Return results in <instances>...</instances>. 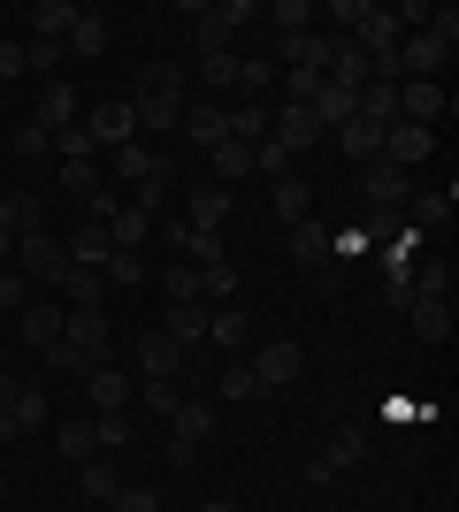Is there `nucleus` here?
Segmentation results:
<instances>
[{"instance_id":"ddd939ff","label":"nucleus","mask_w":459,"mask_h":512,"mask_svg":"<svg viewBox=\"0 0 459 512\" xmlns=\"http://www.w3.org/2000/svg\"><path fill=\"white\" fill-rule=\"evenodd\" d=\"M85 138H92V146H115V153H123V146L138 138V115H131V100H100V107L85 115Z\"/></svg>"},{"instance_id":"39448f33","label":"nucleus","mask_w":459,"mask_h":512,"mask_svg":"<svg viewBox=\"0 0 459 512\" xmlns=\"http://www.w3.org/2000/svg\"><path fill=\"white\" fill-rule=\"evenodd\" d=\"M245 367H253V383H261V390H284V383H299L306 344L299 337H261L253 352H245Z\"/></svg>"},{"instance_id":"a211bd4d","label":"nucleus","mask_w":459,"mask_h":512,"mask_svg":"<svg viewBox=\"0 0 459 512\" xmlns=\"http://www.w3.org/2000/svg\"><path fill=\"white\" fill-rule=\"evenodd\" d=\"M437 153V130H421V123H391L383 130V161H398V169H421Z\"/></svg>"},{"instance_id":"09e8293b","label":"nucleus","mask_w":459,"mask_h":512,"mask_svg":"<svg viewBox=\"0 0 459 512\" xmlns=\"http://www.w3.org/2000/svg\"><path fill=\"white\" fill-rule=\"evenodd\" d=\"M161 291H169V306H207V299H199V268H169Z\"/></svg>"},{"instance_id":"7ed1b4c3","label":"nucleus","mask_w":459,"mask_h":512,"mask_svg":"<svg viewBox=\"0 0 459 512\" xmlns=\"http://www.w3.org/2000/svg\"><path fill=\"white\" fill-rule=\"evenodd\" d=\"M261 23V8L253 0H199L192 8V39H199V54H238V39Z\"/></svg>"},{"instance_id":"37998d69","label":"nucleus","mask_w":459,"mask_h":512,"mask_svg":"<svg viewBox=\"0 0 459 512\" xmlns=\"http://www.w3.org/2000/svg\"><path fill=\"white\" fill-rule=\"evenodd\" d=\"M199 299L207 306H238V268L222 260V268H199Z\"/></svg>"},{"instance_id":"a878e982","label":"nucleus","mask_w":459,"mask_h":512,"mask_svg":"<svg viewBox=\"0 0 459 512\" xmlns=\"http://www.w3.org/2000/svg\"><path fill=\"white\" fill-rule=\"evenodd\" d=\"M268 207L284 214V222H306V214H314V184H306L299 169H291V176H276V184H268Z\"/></svg>"},{"instance_id":"bb28decb","label":"nucleus","mask_w":459,"mask_h":512,"mask_svg":"<svg viewBox=\"0 0 459 512\" xmlns=\"http://www.w3.org/2000/svg\"><path fill=\"white\" fill-rule=\"evenodd\" d=\"M291 260H299V268H314V276L329 268V230L314 222V214H306V222H291Z\"/></svg>"},{"instance_id":"5fc2aeb1","label":"nucleus","mask_w":459,"mask_h":512,"mask_svg":"<svg viewBox=\"0 0 459 512\" xmlns=\"http://www.w3.org/2000/svg\"><path fill=\"white\" fill-rule=\"evenodd\" d=\"M222 398H261V383H253V367H245V360H230V367H222Z\"/></svg>"},{"instance_id":"3c124183","label":"nucleus","mask_w":459,"mask_h":512,"mask_svg":"<svg viewBox=\"0 0 459 512\" xmlns=\"http://www.w3.org/2000/svg\"><path fill=\"white\" fill-rule=\"evenodd\" d=\"M108 512H161V490H153V482H123Z\"/></svg>"},{"instance_id":"b1692460","label":"nucleus","mask_w":459,"mask_h":512,"mask_svg":"<svg viewBox=\"0 0 459 512\" xmlns=\"http://www.w3.org/2000/svg\"><path fill=\"white\" fill-rule=\"evenodd\" d=\"M329 138H337V153H345V161H360V169H368V161H383V130L360 123V115H352V123H337Z\"/></svg>"},{"instance_id":"6e6d98bb","label":"nucleus","mask_w":459,"mask_h":512,"mask_svg":"<svg viewBox=\"0 0 459 512\" xmlns=\"http://www.w3.org/2000/svg\"><path fill=\"white\" fill-rule=\"evenodd\" d=\"M16 153H23V161H39V153H54V138H46L39 123H16Z\"/></svg>"},{"instance_id":"dca6fc26","label":"nucleus","mask_w":459,"mask_h":512,"mask_svg":"<svg viewBox=\"0 0 459 512\" xmlns=\"http://www.w3.org/2000/svg\"><path fill=\"white\" fill-rule=\"evenodd\" d=\"M138 375H146V383H184V352H176L161 329H138Z\"/></svg>"},{"instance_id":"20e7f679","label":"nucleus","mask_w":459,"mask_h":512,"mask_svg":"<svg viewBox=\"0 0 459 512\" xmlns=\"http://www.w3.org/2000/svg\"><path fill=\"white\" fill-rule=\"evenodd\" d=\"M62 314H69V306H62ZM62 344L77 352V367H108V360H115V321H108V306L69 314V321H62Z\"/></svg>"},{"instance_id":"58836bf2","label":"nucleus","mask_w":459,"mask_h":512,"mask_svg":"<svg viewBox=\"0 0 459 512\" xmlns=\"http://www.w3.org/2000/svg\"><path fill=\"white\" fill-rule=\"evenodd\" d=\"M8 421H16L23 436H31V428H54V406H46V390L23 383V390H16V406H8Z\"/></svg>"},{"instance_id":"de8ad7c7","label":"nucleus","mask_w":459,"mask_h":512,"mask_svg":"<svg viewBox=\"0 0 459 512\" xmlns=\"http://www.w3.org/2000/svg\"><path fill=\"white\" fill-rule=\"evenodd\" d=\"M184 390H192V383H146V390H138V406H146V413H161V421H169V413L184 406Z\"/></svg>"},{"instance_id":"473e14b6","label":"nucleus","mask_w":459,"mask_h":512,"mask_svg":"<svg viewBox=\"0 0 459 512\" xmlns=\"http://www.w3.org/2000/svg\"><path fill=\"white\" fill-rule=\"evenodd\" d=\"M268 39H299V31H314V8L306 0H276V8H261Z\"/></svg>"},{"instance_id":"79ce46f5","label":"nucleus","mask_w":459,"mask_h":512,"mask_svg":"<svg viewBox=\"0 0 459 512\" xmlns=\"http://www.w3.org/2000/svg\"><path fill=\"white\" fill-rule=\"evenodd\" d=\"M406 207H414V230H421V237L452 222V192H414V199H406Z\"/></svg>"},{"instance_id":"0eeeda50","label":"nucleus","mask_w":459,"mask_h":512,"mask_svg":"<svg viewBox=\"0 0 459 512\" xmlns=\"http://www.w3.org/2000/svg\"><path fill=\"white\" fill-rule=\"evenodd\" d=\"M23 283H62L69 276V253H62V237L54 230H31V237H16V260H8Z\"/></svg>"},{"instance_id":"052dcab7","label":"nucleus","mask_w":459,"mask_h":512,"mask_svg":"<svg viewBox=\"0 0 459 512\" xmlns=\"http://www.w3.org/2000/svg\"><path fill=\"white\" fill-rule=\"evenodd\" d=\"M199 512H238V505H230V497H215V505H199Z\"/></svg>"},{"instance_id":"4be33fe9","label":"nucleus","mask_w":459,"mask_h":512,"mask_svg":"<svg viewBox=\"0 0 459 512\" xmlns=\"http://www.w3.org/2000/svg\"><path fill=\"white\" fill-rule=\"evenodd\" d=\"M161 337H169L176 352L192 360L199 344H207V306H169V314H161Z\"/></svg>"},{"instance_id":"c03bdc74","label":"nucleus","mask_w":459,"mask_h":512,"mask_svg":"<svg viewBox=\"0 0 459 512\" xmlns=\"http://www.w3.org/2000/svg\"><path fill=\"white\" fill-rule=\"evenodd\" d=\"M184 253H192V268H222L230 245H222V230H184Z\"/></svg>"},{"instance_id":"c85d7f7f","label":"nucleus","mask_w":459,"mask_h":512,"mask_svg":"<svg viewBox=\"0 0 459 512\" xmlns=\"http://www.w3.org/2000/svg\"><path fill=\"white\" fill-rule=\"evenodd\" d=\"M222 115H230V138H238V146H261L268 138V100H222Z\"/></svg>"},{"instance_id":"49530a36","label":"nucleus","mask_w":459,"mask_h":512,"mask_svg":"<svg viewBox=\"0 0 459 512\" xmlns=\"http://www.w3.org/2000/svg\"><path fill=\"white\" fill-rule=\"evenodd\" d=\"M138 276H146L138 253H108V260H100V283H108V291H138Z\"/></svg>"},{"instance_id":"c756f323","label":"nucleus","mask_w":459,"mask_h":512,"mask_svg":"<svg viewBox=\"0 0 459 512\" xmlns=\"http://www.w3.org/2000/svg\"><path fill=\"white\" fill-rule=\"evenodd\" d=\"M406 321H414L421 344H444V337H452V299H414V306H406Z\"/></svg>"},{"instance_id":"864d4df0","label":"nucleus","mask_w":459,"mask_h":512,"mask_svg":"<svg viewBox=\"0 0 459 512\" xmlns=\"http://www.w3.org/2000/svg\"><path fill=\"white\" fill-rule=\"evenodd\" d=\"M23 306H31V283H23L16 268H0V321H8V314H23Z\"/></svg>"},{"instance_id":"6e6552de","label":"nucleus","mask_w":459,"mask_h":512,"mask_svg":"<svg viewBox=\"0 0 459 512\" xmlns=\"http://www.w3.org/2000/svg\"><path fill=\"white\" fill-rule=\"evenodd\" d=\"M215 436V406L207 398H184V406L169 413V467H192V444H207Z\"/></svg>"},{"instance_id":"e2e57ef3","label":"nucleus","mask_w":459,"mask_h":512,"mask_svg":"<svg viewBox=\"0 0 459 512\" xmlns=\"http://www.w3.org/2000/svg\"><path fill=\"white\" fill-rule=\"evenodd\" d=\"M0 497H8V474H0Z\"/></svg>"},{"instance_id":"f03ea898","label":"nucleus","mask_w":459,"mask_h":512,"mask_svg":"<svg viewBox=\"0 0 459 512\" xmlns=\"http://www.w3.org/2000/svg\"><path fill=\"white\" fill-rule=\"evenodd\" d=\"M452 54H459V8H437L429 31H406V39H398V85H406V77H444Z\"/></svg>"},{"instance_id":"603ef678","label":"nucleus","mask_w":459,"mask_h":512,"mask_svg":"<svg viewBox=\"0 0 459 512\" xmlns=\"http://www.w3.org/2000/svg\"><path fill=\"white\" fill-rule=\"evenodd\" d=\"M23 62L39 69V77H54V69L69 62V46H54V39H23Z\"/></svg>"},{"instance_id":"412c9836","label":"nucleus","mask_w":459,"mask_h":512,"mask_svg":"<svg viewBox=\"0 0 459 512\" xmlns=\"http://www.w3.org/2000/svg\"><path fill=\"white\" fill-rule=\"evenodd\" d=\"M62 253H69V268H100V260L115 253V237H108V222H77V230L62 237Z\"/></svg>"},{"instance_id":"2eb2a0df","label":"nucleus","mask_w":459,"mask_h":512,"mask_svg":"<svg viewBox=\"0 0 459 512\" xmlns=\"http://www.w3.org/2000/svg\"><path fill=\"white\" fill-rule=\"evenodd\" d=\"M184 146H199V153H215L222 138H230V115H222V100H184Z\"/></svg>"},{"instance_id":"72a5a7b5","label":"nucleus","mask_w":459,"mask_h":512,"mask_svg":"<svg viewBox=\"0 0 459 512\" xmlns=\"http://www.w3.org/2000/svg\"><path fill=\"white\" fill-rule=\"evenodd\" d=\"M62 192H69V199L108 192V176H100V161H92V153H69V161H62Z\"/></svg>"},{"instance_id":"f257e3e1","label":"nucleus","mask_w":459,"mask_h":512,"mask_svg":"<svg viewBox=\"0 0 459 512\" xmlns=\"http://www.w3.org/2000/svg\"><path fill=\"white\" fill-rule=\"evenodd\" d=\"M184 100H192V85H184V69H176V62H146V69H138V100H131L138 130L169 138V130L184 123Z\"/></svg>"},{"instance_id":"f8f14e48","label":"nucleus","mask_w":459,"mask_h":512,"mask_svg":"<svg viewBox=\"0 0 459 512\" xmlns=\"http://www.w3.org/2000/svg\"><path fill=\"white\" fill-rule=\"evenodd\" d=\"M268 138H276V146H291V153H306V146H322L329 130H322V115H314V107H268Z\"/></svg>"},{"instance_id":"ea45409f","label":"nucleus","mask_w":459,"mask_h":512,"mask_svg":"<svg viewBox=\"0 0 459 512\" xmlns=\"http://www.w3.org/2000/svg\"><path fill=\"white\" fill-rule=\"evenodd\" d=\"M131 436H138L131 413H92V444L100 451H131Z\"/></svg>"},{"instance_id":"13d9d810","label":"nucleus","mask_w":459,"mask_h":512,"mask_svg":"<svg viewBox=\"0 0 459 512\" xmlns=\"http://www.w3.org/2000/svg\"><path fill=\"white\" fill-rule=\"evenodd\" d=\"M0 77H31V62H23V39H0Z\"/></svg>"},{"instance_id":"6ab92c4d","label":"nucleus","mask_w":459,"mask_h":512,"mask_svg":"<svg viewBox=\"0 0 459 512\" xmlns=\"http://www.w3.org/2000/svg\"><path fill=\"white\" fill-rule=\"evenodd\" d=\"M131 474H123V459L115 451H100V459H85L77 467V490H85V505H115V490H123Z\"/></svg>"},{"instance_id":"bf43d9fd","label":"nucleus","mask_w":459,"mask_h":512,"mask_svg":"<svg viewBox=\"0 0 459 512\" xmlns=\"http://www.w3.org/2000/svg\"><path fill=\"white\" fill-rule=\"evenodd\" d=\"M16 390H23V383H16V375H0V413L16 406Z\"/></svg>"},{"instance_id":"a18cd8bd","label":"nucleus","mask_w":459,"mask_h":512,"mask_svg":"<svg viewBox=\"0 0 459 512\" xmlns=\"http://www.w3.org/2000/svg\"><path fill=\"white\" fill-rule=\"evenodd\" d=\"M406 283H414V299H452V268H444V260H421Z\"/></svg>"},{"instance_id":"a19ab883","label":"nucleus","mask_w":459,"mask_h":512,"mask_svg":"<svg viewBox=\"0 0 459 512\" xmlns=\"http://www.w3.org/2000/svg\"><path fill=\"white\" fill-rule=\"evenodd\" d=\"M360 123L391 130L398 123V85H368V92H360Z\"/></svg>"},{"instance_id":"393cba45","label":"nucleus","mask_w":459,"mask_h":512,"mask_svg":"<svg viewBox=\"0 0 459 512\" xmlns=\"http://www.w3.org/2000/svg\"><path fill=\"white\" fill-rule=\"evenodd\" d=\"M184 230H222V222H230V192H222V184H192V199H184Z\"/></svg>"},{"instance_id":"9b49d317","label":"nucleus","mask_w":459,"mask_h":512,"mask_svg":"<svg viewBox=\"0 0 459 512\" xmlns=\"http://www.w3.org/2000/svg\"><path fill=\"white\" fill-rule=\"evenodd\" d=\"M360 192H368V207H406L421 184H414V169H398V161H368V169H360Z\"/></svg>"},{"instance_id":"f704fd0d","label":"nucleus","mask_w":459,"mask_h":512,"mask_svg":"<svg viewBox=\"0 0 459 512\" xmlns=\"http://www.w3.org/2000/svg\"><path fill=\"white\" fill-rule=\"evenodd\" d=\"M23 23H31V39H54V46H62V39H69V23H77V8H69V0H39Z\"/></svg>"},{"instance_id":"8fccbe9b","label":"nucleus","mask_w":459,"mask_h":512,"mask_svg":"<svg viewBox=\"0 0 459 512\" xmlns=\"http://www.w3.org/2000/svg\"><path fill=\"white\" fill-rule=\"evenodd\" d=\"M360 16H368V0H329V8H322V23H337L329 39H352V31H360Z\"/></svg>"},{"instance_id":"aec40b11","label":"nucleus","mask_w":459,"mask_h":512,"mask_svg":"<svg viewBox=\"0 0 459 512\" xmlns=\"http://www.w3.org/2000/svg\"><path fill=\"white\" fill-rule=\"evenodd\" d=\"M31 123H39L46 138H62L69 123H85V115H77V92H69V85H39V100H31Z\"/></svg>"},{"instance_id":"680f3d73","label":"nucleus","mask_w":459,"mask_h":512,"mask_svg":"<svg viewBox=\"0 0 459 512\" xmlns=\"http://www.w3.org/2000/svg\"><path fill=\"white\" fill-rule=\"evenodd\" d=\"M77 512H108V505H77Z\"/></svg>"},{"instance_id":"cd10ccee","label":"nucleus","mask_w":459,"mask_h":512,"mask_svg":"<svg viewBox=\"0 0 459 512\" xmlns=\"http://www.w3.org/2000/svg\"><path fill=\"white\" fill-rule=\"evenodd\" d=\"M62 306H69V314L108 306V283H100V268H69V276H62Z\"/></svg>"},{"instance_id":"4d7b16f0","label":"nucleus","mask_w":459,"mask_h":512,"mask_svg":"<svg viewBox=\"0 0 459 512\" xmlns=\"http://www.w3.org/2000/svg\"><path fill=\"white\" fill-rule=\"evenodd\" d=\"M39 360H46V367H54V375H85V367H77V352H69V344H62V337H54V344H46V352H39Z\"/></svg>"},{"instance_id":"2f4dec72","label":"nucleus","mask_w":459,"mask_h":512,"mask_svg":"<svg viewBox=\"0 0 459 512\" xmlns=\"http://www.w3.org/2000/svg\"><path fill=\"white\" fill-rule=\"evenodd\" d=\"M0 230H8V237H31V230H46V207H39L31 192H8V199H0Z\"/></svg>"},{"instance_id":"9d476101","label":"nucleus","mask_w":459,"mask_h":512,"mask_svg":"<svg viewBox=\"0 0 459 512\" xmlns=\"http://www.w3.org/2000/svg\"><path fill=\"white\" fill-rule=\"evenodd\" d=\"M444 85L437 77H406V85H398V123H421V130H437L444 123Z\"/></svg>"},{"instance_id":"c9c22d12","label":"nucleus","mask_w":459,"mask_h":512,"mask_svg":"<svg viewBox=\"0 0 459 512\" xmlns=\"http://www.w3.org/2000/svg\"><path fill=\"white\" fill-rule=\"evenodd\" d=\"M54 444L85 467V459H100V444H92V413H69V421H54Z\"/></svg>"},{"instance_id":"1a4fd4ad","label":"nucleus","mask_w":459,"mask_h":512,"mask_svg":"<svg viewBox=\"0 0 459 512\" xmlns=\"http://www.w3.org/2000/svg\"><path fill=\"white\" fill-rule=\"evenodd\" d=\"M77 383H85V413H131V398H138V383H131L115 360H108V367H85Z\"/></svg>"},{"instance_id":"f3484780","label":"nucleus","mask_w":459,"mask_h":512,"mask_svg":"<svg viewBox=\"0 0 459 512\" xmlns=\"http://www.w3.org/2000/svg\"><path fill=\"white\" fill-rule=\"evenodd\" d=\"M360 459H368V436H360V428H337V436H329V451H322L306 474H314V482H337V474H352Z\"/></svg>"},{"instance_id":"4468645a","label":"nucleus","mask_w":459,"mask_h":512,"mask_svg":"<svg viewBox=\"0 0 459 512\" xmlns=\"http://www.w3.org/2000/svg\"><path fill=\"white\" fill-rule=\"evenodd\" d=\"M207 344L230 352V360H245L253 352V314L245 306H207Z\"/></svg>"},{"instance_id":"423d86ee","label":"nucleus","mask_w":459,"mask_h":512,"mask_svg":"<svg viewBox=\"0 0 459 512\" xmlns=\"http://www.w3.org/2000/svg\"><path fill=\"white\" fill-rule=\"evenodd\" d=\"M115 176H131V184H138V207H161V192H169V153H153V146H138V138H131V146H123V153H115Z\"/></svg>"},{"instance_id":"7c9ffc66","label":"nucleus","mask_w":459,"mask_h":512,"mask_svg":"<svg viewBox=\"0 0 459 512\" xmlns=\"http://www.w3.org/2000/svg\"><path fill=\"white\" fill-rule=\"evenodd\" d=\"M69 54L77 62H92V54H108V16H92V8H77V23H69Z\"/></svg>"},{"instance_id":"5701e85b","label":"nucleus","mask_w":459,"mask_h":512,"mask_svg":"<svg viewBox=\"0 0 459 512\" xmlns=\"http://www.w3.org/2000/svg\"><path fill=\"white\" fill-rule=\"evenodd\" d=\"M62 306H46V299H31V306H23V314H16V337L23 344H31V352H46V344H54V337H62Z\"/></svg>"},{"instance_id":"e433bc0d","label":"nucleus","mask_w":459,"mask_h":512,"mask_svg":"<svg viewBox=\"0 0 459 512\" xmlns=\"http://www.w3.org/2000/svg\"><path fill=\"white\" fill-rule=\"evenodd\" d=\"M146 230H153V214H146V207H115V214H108L115 253H138V245H146Z\"/></svg>"},{"instance_id":"4c0bfd02","label":"nucleus","mask_w":459,"mask_h":512,"mask_svg":"<svg viewBox=\"0 0 459 512\" xmlns=\"http://www.w3.org/2000/svg\"><path fill=\"white\" fill-rule=\"evenodd\" d=\"M238 92V54H199V100Z\"/></svg>"}]
</instances>
